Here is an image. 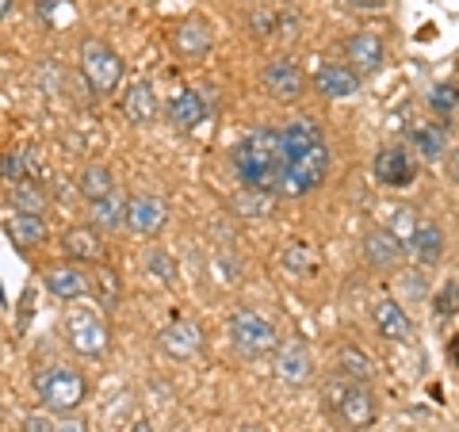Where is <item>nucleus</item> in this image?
Instances as JSON below:
<instances>
[{"label": "nucleus", "mask_w": 459, "mask_h": 432, "mask_svg": "<svg viewBox=\"0 0 459 432\" xmlns=\"http://www.w3.org/2000/svg\"><path fill=\"white\" fill-rule=\"evenodd\" d=\"M371 172H376V180L383 184V188H410L413 177H418V161L406 153V150H379L376 153V165H371Z\"/></svg>", "instance_id": "nucleus-10"}, {"label": "nucleus", "mask_w": 459, "mask_h": 432, "mask_svg": "<svg viewBox=\"0 0 459 432\" xmlns=\"http://www.w3.org/2000/svg\"><path fill=\"white\" fill-rule=\"evenodd\" d=\"M276 379L280 383H291V386H303L314 379V356L303 341H283L276 344Z\"/></svg>", "instance_id": "nucleus-8"}, {"label": "nucleus", "mask_w": 459, "mask_h": 432, "mask_svg": "<svg viewBox=\"0 0 459 432\" xmlns=\"http://www.w3.org/2000/svg\"><path fill=\"white\" fill-rule=\"evenodd\" d=\"M406 249L413 253V261L437 264L444 256V229L437 222H418L413 226V234H410V241H406Z\"/></svg>", "instance_id": "nucleus-20"}, {"label": "nucleus", "mask_w": 459, "mask_h": 432, "mask_svg": "<svg viewBox=\"0 0 459 432\" xmlns=\"http://www.w3.org/2000/svg\"><path fill=\"white\" fill-rule=\"evenodd\" d=\"M280 4H291V0H280Z\"/></svg>", "instance_id": "nucleus-46"}, {"label": "nucleus", "mask_w": 459, "mask_h": 432, "mask_svg": "<svg viewBox=\"0 0 459 432\" xmlns=\"http://www.w3.org/2000/svg\"><path fill=\"white\" fill-rule=\"evenodd\" d=\"M123 214H126V203L115 192L104 195V199H92V226L96 229H119Z\"/></svg>", "instance_id": "nucleus-28"}, {"label": "nucleus", "mask_w": 459, "mask_h": 432, "mask_svg": "<svg viewBox=\"0 0 459 432\" xmlns=\"http://www.w3.org/2000/svg\"><path fill=\"white\" fill-rule=\"evenodd\" d=\"M165 219H169V203H165V199H157V195H134L131 203H126L123 226L131 229V234H138V238H150V234H157V229L165 226Z\"/></svg>", "instance_id": "nucleus-9"}, {"label": "nucleus", "mask_w": 459, "mask_h": 432, "mask_svg": "<svg viewBox=\"0 0 459 432\" xmlns=\"http://www.w3.org/2000/svg\"><path fill=\"white\" fill-rule=\"evenodd\" d=\"M230 341H234V349L238 356H246V359H261L268 352H276V325H272L268 318H261L256 310H238L234 318H230Z\"/></svg>", "instance_id": "nucleus-4"}, {"label": "nucleus", "mask_w": 459, "mask_h": 432, "mask_svg": "<svg viewBox=\"0 0 459 432\" xmlns=\"http://www.w3.org/2000/svg\"><path fill=\"white\" fill-rule=\"evenodd\" d=\"M433 314H437L440 322H448V318H455V314H459V283H455V280H448V283H444L440 291H437Z\"/></svg>", "instance_id": "nucleus-30"}, {"label": "nucleus", "mask_w": 459, "mask_h": 432, "mask_svg": "<svg viewBox=\"0 0 459 432\" xmlns=\"http://www.w3.org/2000/svg\"><path fill=\"white\" fill-rule=\"evenodd\" d=\"M280 264L291 272V276H307V272L314 268V256H310V245L307 241H291L287 249L280 253Z\"/></svg>", "instance_id": "nucleus-29"}, {"label": "nucleus", "mask_w": 459, "mask_h": 432, "mask_svg": "<svg viewBox=\"0 0 459 432\" xmlns=\"http://www.w3.org/2000/svg\"><path fill=\"white\" fill-rule=\"evenodd\" d=\"M364 261L371 268H379V272L398 268V261H402V241L391 234V229H371V234L364 238Z\"/></svg>", "instance_id": "nucleus-17"}, {"label": "nucleus", "mask_w": 459, "mask_h": 432, "mask_svg": "<svg viewBox=\"0 0 459 432\" xmlns=\"http://www.w3.org/2000/svg\"><path fill=\"white\" fill-rule=\"evenodd\" d=\"M42 283H47V291L57 295V298H84L89 295V276L77 268V264H57V268H47L42 272Z\"/></svg>", "instance_id": "nucleus-16"}, {"label": "nucleus", "mask_w": 459, "mask_h": 432, "mask_svg": "<svg viewBox=\"0 0 459 432\" xmlns=\"http://www.w3.org/2000/svg\"><path fill=\"white\" fill-rule=\"evenodd\" d=\"M314 89H318L325 99H349L360 92V73H356L352 65H341V62H329L318 69V77H314Z\"/></svg>", "instance_id": "nucleus-12"}, {"label": "nucleus", "mask_w": 459, "mask_h": 432, "mask_svg": "<svg viewBox=\"0 0 459 432\" xmlns=\"http://www.w3.org/2000/svg\"><path fill=\"white\" fill-rule=\"evenodd\" d=\"M8 4H12V0H0V20H4V12H8Z\"/></svg>", "instance_id": "nucleus-44"}, {"label": "nucleus", "mask_w": 459, "mask_h": 432, "mask_svg": "<svg viewBox=\"0 0 459 432\" xmlns=\"http://www.w3.org/2000/svg\"><path fill=\"white\" fill-rule=\"evenodd\" d=\"M329 406H333L341 421L356 432L371 428V421H376V398H371L368 383H352V379L329 383Z\"/></svg>", "instance_id": "nucleus-5"}, {"label": "nucleus", "mask_w": 459, "mask_h": 432, "mask_svg": "<svg viewBox=\"0 0 459 432\" xmlns=\"http://www.w3.org/2000/svg\"><path fill=\"white\" fill-rule=\"evenodd\" d=\"M207 119V99L199 96L195 89H184L169 99V123L180 126V131H195L199 123Z\"/></svg>", "instance_id": "nucleus-19"}, {"label": "nucleus", "mask_w": 459, "mask_h": 432, "mask_svg": "<svg viewBox=\"0 0 459 432\" xmlns=\"http://www.w3.org/2000/svg\"><path fill=\"white\" fill-rule=\"evenodd\" d=\"M77 192L89 199H104V195H111L115 192V177H111V168L108 165H89L81 172V180H77Z\"/></svg>", "instance_id": "nucleus-27"}, {"label": "nucleus", "mask_w": 459, "mask_h": 432, "mask_svg": "<svg viewBox=\"0 0 459 432\" xmlns=\"http://www.w3.org/2000/svg\"><path fill=\"white\" fill-rule=\"evenodd\" d=\"M146 268H150V276H157L161 283H177V261H172L169 253L153 249V253L146 256Z\"/></svg>", "instance_id": "nucleus-33"}, {"label": "nucleus", "mask_w": 459, "mask_h": 432, "mask_svg": "<svg viewBox=\"0 0 459 432\" xmlns=\"http://www.w3.org/2000/svg\"><path fill=\"white\" fill-rule=\"evenodd\" d=\"M4 234L20 245V249H35V245H42L47 241V222L39 219V214H23V211H16V219H8L4 222Z\"/></svg>", "instance_id": "nucleus-21"}, {"label": "nucleus", "mask_w": 459, "mask_h": 432, "mask_svg": "<svg viewBox=\"0 0 459 432\" xmlns=\"http://www.w3.org/2000/svg\"><path fill=\"white\" fill-rule=\"evenodd\" d=\"M398 291L406 298H413V302H425L429 298V283H425L421 272H406V276L398 280Z\"/></svg>", "instance_id": "nucleus-36"}, {"label": "nucleus", "mask_w": 459, "mask_h": 432, "mask_svg": "<svg viewBox=\"0 0 459 432\" xmlns=\"http://www.w3.org/2000/svg\"><path fill=\"white\" fill-rule=\"evenodd\" d=\"M65 333H69V344L81 352V356H104L108 352V325L96 318L92 310H69L65 314Z\"/></svg>", "instance_id": "nucleus-7"}, {"label": "nucleus", "mask_w": 459, "mask_h": 432, "mask_svg": "<svg viewBox=\"0 0 459 432\" xmlns=\"http://www.w3.org/2000/svg\"><path fill=\"white\" fill-rule=\"evenodd\" d=\"M452 359L459 364V337H452Z\"/></svg>", "instance_id": "nucleus-43"}, {"label": "nucleus", "mask_w": 459, "mask_h": 432, "mask_svg": "<svg viewBox=\"0 0 459 432\" xmlns=\"http://www.w3.org/2000/svg\"><path fill=\"white\" fill-rule=\"evenodd\" d=\"M276 8H268V4H261V8H253L249 12V31L256 35V39H268V35H276Z\"/></svg>", "instance_id": "nucleus-32"}, {"label": "nucleus", "mask_w": 459, "mask_h": 432, "mask_svg": "<svg viewBox=\"0 0 459 432\" xmlns=\"http://www.w3.org/2000/svg\"><path fill=\"white\" fill-rule=\"evenodd\" d=\"M161 349L177 359H192L199 349H204V329L195 322H172L161 329Z\"/></svg>", "instance_id": "nucleus-14"}, {"label": "nucleus", "mask_w": 459, "mask_h": 432, "mask_svg": "<svg viewBox=\"0 0 459 432\" xmlns=\"http://www.w3.org/2000/svg\"><path fill=\"white\" fill-rule=\"evenodd\" d=\"M123 115L131 123H150L157 115V99H153V89L146 81H134L131 89L123 92Z\"/></svg>", "instance_id": "nucleus-23"}, {"label": "nucleus", "mask_w": 459, "mask_h": 432, "mask_svg": "<svg viewBox=\"0 0 459 432\" xmlns=\"http://www.w3.org/2000/svg\"><path fill=\"white\" fill-rule=\"evenodd\" d=\"M62 4H65V0H31V8L39 12V16H42V20H50V16H54V12H57V8H62Z\"/></svg>", "instance_id": "nucleus-39"}, {"label": "nucleus", "mask_w": 459, "mask_h": 432, "mask_svg": "<svg viewBox=\"0 0 459 432\" xmlns=\"http://www.w3.org/2000/svg\"><path fill=\"white\" fill-rule=\"evenodd\" d=\"M211 27L207 23H199V20H188V23H180L177 31H172V47H177L184 57H199V54H207L211 50Z\"/></svg>", "instance_id": "nucleus-22"}, {"label": "nucleus", "mask_w": 459, "mask_h": 432, "mask_svg": "<svg viewBox=\"0 0 459 432\" xmlns=\"http://www.w3.org/2000/svg\"><path fill=\"white\" fill-rule=\"evenodd\" d=\"M344 4L356 8V12H379V8L386 4V0H344Z\"/></svg>", "instance_id": "nucleus-41"}, {"label": "nucleus", "mask_w": 459, "mask_h": 432, "mask_svg": "<svg viewBox=\"0 0 459 432\" xmlns=\"http://www.w3.org/2000/svg\"><path fill=\"white\" fill-rule=\"evenodd\" d=\"M81 73L96 96H108V92H115V84L123 81V62H119V54L104 47V42L89 39L81 50Z\"/></svg>", "instance_id": "nucleus-6"}, {"label": "nucleus", "mask_w": 459, "mask_h": 432, "mask_svg": "<svg viewBox=\"0 0 459 432\" xmlns=\"http://www.w3.org/2000/svg\"><path fill=\"white\" fill-rule=\"evenodd\" d=\"M337 367H341V376L352 379V383H368L371 376H376L371 359L364 356V349H356V344H341L337 349Z\"/></svg>", "instance_id": "nucleus-26"}, {"label": "nucleus", "mask_w": 459, "mask_h": 432, "mask_svg": "<svg viewBox=\"0 0 459 432\" xmlns=\"http://www.w3.org/2000/svg\"><path fill=\"white\" fill-rule=\"evenodd\" d=\"M0 177H4V184H20V180H27L23 150H8L4 157H0Z\"/></svg>", "instance_id": "nucleus-34"}, {"label": "nucleus", "mask_w": 459, "mask_h": 432, "mask_svg": "<svg viewBox=\"0 0 459 432\" xmlns=\"http://www.w3.org/2000/svg\"><path fill=\"white\" fill-rule=\"evenodd\" d=\"M23 432H57V425L47 413H31V417H23Z\"/></svg>", "instance_id": "nucleus-38"}, {"label": "nucleus", "mask_w": 459, "mask_h": 432, "mask_svg": "<svg viewBox=\"0 0 459 432\" xmlns=\"http://www.w3.org/2000/svg\"><path fill=\"white\" fill-rule=\"evenodd\" d=\"M35 394L42 398V406L54 413H69L77 410L84 398H89V383H84L81 371L65 367V364H50L35 376Z\"/></svg>", "instance_id": "nucleus-3"}, {"label": "nucleus", "mask_w": 459, "mask_h": 432, "mask_svg": "<svg viewBox=\"0 0 459 432\" xmlns=\"http://www.w3.org/2000/svg\"><path fill=\"white\" fill-rule=\"evenodd\" d=\"M57 432H89V425L81 421V417H62V421H54Z\"/></svg>", "instance_id": "nucleus-40"}, {"label": "nucleus", "mask_w": 459, "mask_h": 432, "mask_svg": "<svg viewBox=\"0 0 459 432\" xmlns=\"http://www.w3.org/2000/svg\"><path fill=\"white\" fill-rule=\"evenodd\" d=\"M131 432H153V425L150 421H134V428Z\"/></svg>", "instance_id": "nucleus-42"}, {"label": "nucleus", "mask_w": 459, "mask_h": 432, "mask_svg": "<svg viewBox=\"0 0 459 432\" xmlns=\"http://www.w3.org/2000/svg\"><path fill=\"white\" fill-rule=\"evenodd\" d=\"M12 203H16L23 214H39V207H42V192H39V184H31V180L12 184Z\"/></svg>", "instance_id": "nucleus-31"}, {"label": "nucleus", "mask_w": 459, "mask_h": 432, "mask_svg": "<svg viewBox=\"0 0 459 432\" xmlns=\"http://www.w3.org/2000/svg\"><path fill=\"white\" fill-rule=\"evenodd\" d=\"M89 291H96L104 307H115V302H119V276H115L111 268H108V272H100V276H96V287H89Z\"/></svg>", "instance_id": "nucleus-35"}, {"label": "nucleus", "mask_w": 459, "mask_h": 432, "mask_svg": "<svg viewBox=\"0 0 459 432\" xmlns=\"http://www.w3.org/2000/svg\"><path fill=\"white\" fill-rule=\"evenodd\" d=\"M230 161L246 188H276L283 172V134L272 126H256L230 150Z\"/></svg>", "instance_id": "nucleus-2"}, {"label": "nucleus", "mask_w": 459, "mask_h": 432, "mask_svg": "<svg viewBox=\"0 0 459 432\" xmlns=\"http://www.w3.org/2000/svg\"><path fill=\"white\" fill-rule=\"evenodd\" d=\"M264 89L276 99H299L307 89V77H303V69H299V62H291V57H272V62L264 65Z\"/></svg>", "instance_id": "nucleus-11"}, {"label": "nucleus", "mask_w": 459, "mask_h": 432, "mask_svg": "<svg viewBox=\"0 0 459 432\" xmlns=\"http://www.w3.org/2000/svg\"><path fill=\"white\" fill-rule=\"evenodd\" d=\"M371 318H376V329L386 337V341H410L413 337V322H410V314L402 310V302L398 298H379L376 307H371Z\"/></svg>", "instance_id": "nucleus-13"}, {"label": "nucleus", "mask_w": 459, "mask_h": 432, "mask_svg": "<svg viewBox=\"0 0 459 432\" xmlns=\"http://www.w3.org/2000/svg\"><path fill=\"white\" fill-rule=\"evenodd\" d=\"M455 172H459V153H455Z\"/></svg>", "instance_id": "nucleus-45"}, {"label": "nucleus", "mask_w": 459, "mask_h": 432, "mask_svg": "<svg viewBox=\"0 0 459 432\" xmlns=\"http://www.w3.org/2000/svg\"><path fill=\"white\" fill-rule=\"evenodd\" d=\"M283 134V172L276 180V195H310L329 172V150L314 119H295Z\"/></svg>", "instance_id": "nucleus-1"}, {"label": "nucleus", "mask_w": 459, "mask_h": 432, "mask_svg": "<svg viewBox=\"0 0 459 432\" xmlns=\"http://www.w3.org/2000/svg\"><path fill=\"white\" fill-rule=\"evenodd\" d=\"M413 142V150H418L425 161H440L444 153H448V126H440V123H421L418 131L410 134Z\"/></svg>", "instance_id": "nucleus-24"}, {"label": "nucleus", "mask_w": 459, "mask_h": 432, "mask_svg": "<svg viewBox=\"0 0 459 432\" xmlns=\"http://www.w3.org/2000/svg\"><path fill=\"white\" fill-rule=\"evenodd\" d=\"M276 203L280 195L272 188H241L230 195V214H238V219H268V214H276Z\"/></svg>", "instance_id": "nucleus-15"}, {"label": "nucleus", "mask_w": 459, "mask_h": 432, "mask_svg": "<svg viewBox=\"0 0 459 432\" xmlns=\"http://www.w3.org/2000/svg\"><path fill=\"white\" fill-rule=\"evenodd\" d=\"M429 104H433L437 111H452V108H459V96H455V89H433Z\"/></svg>", "instance_id": "nucleus-37"}, {"label": "nucleus", "mask_w": 459, "mask_h": 432, "mask_svg": "<svg viewBox=\"0 0 459 432\" xmlns=\"http://www.w3.org/2000/svg\"><path fill=\"white\" fill-rule=\"evenodd\" d=\"M344 54H349V62L356 73H376V69H383L386 62V50H383V42L364 31V35H352L349 42H344Z\"/></svg>", "instance_id": "nucleus-18"}, {"label": "nucleus", "mask_w": 459, "mask_h": 432, "mask_svg": "<svg viewBox=\"0 0 459 432\" xmlns=\"http://www.w3.org/2000/svg\"><path fill=\"white\" fill-rule=\"evenodd\" d=\"M62 245H65V253L74 256V261H100V256H104L100 234H96V229H84V226L69 229V234L62 238Z\"/></svg>", "instance_id": "nucleus-25"}]
</instances>
